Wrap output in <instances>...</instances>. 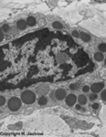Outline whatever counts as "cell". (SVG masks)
Here are the masks:
<instances>
[{"instance_id":"484cf974","label":"cell","mask_w":106,"mask_h":137,"mask_svg":"<svg viewBox=\"0 0 106 137\" xmlns=\"http://www.w3.org/2000/svg\"><path fill=\"white\" fill-rule=\"evenodd\" d=\"M104 63H105V66H106V58H105V61H104Z\"/></svg>"},{"instance_id":"e0dca14e","label":"cell","mask_w":106,"mask_h":137,"mask_svg":"<svg viewBox=\"0 0 106 137\" xmlns=\"http://www.w3.org/2000/svg\"><path fill=\"white\" fill-rule=\"evenodd\" d=\"M101 98L103 101H106V90H102V93H101Z\"/></svg>"},{"instance_id":"7a4b0ae2","label":"cell","mask_w":106,"mask_h":137,"mask_svg":"<svg viewBox=\"0 0 106 137\" xmlns=\"http://www.w3.org/2000/svg\"><path fill=\"white\" fill-rule=\"evenodd\" d=\"M7 106L8 109L12 112H16L21 107V100L18 97H12L10 98L7 102Z\"/></svg>"},{"instance_id":"2e32d148","label":"cell","mask_w":106,"mask_h":137,"mask_svg":"<svg viewBox=\"0 0 106 137\" xmlns=\"http://www.w3.org/2000/svg\"><path fill=\"white\" fill-rule=\"evenodd\" d=\"M97 98H98L97 93H92V94H91L90 96H89V99H90V101H95Z\"/></svg>"},{"instance_id":"44dd1931","label":"cell","mask_w":106,"mask_h":137,"mask_svg":"<svg viewBox=\"0 0 106 137\" xmlns=\"http://www.w3.org/2000/svg\"><path fill=\"white\" fill-rule=\"evenodd\" d=\"M90 90H91V88L89 87V86H83V88H82V90L84 92H88Z\"/></svg>"},{"instance_id":"d6986e66","label":"cell","mask_w":106,"mask_h":137,"mask_svg":"<svg viewBox=\"0 0 106 137\" xmlns=\"http://www.w3.org/2000/svg\"><path fill=\"white\" fill-rule=\"evenodd\" d=\"M2 30L4 32H7L9 30V26L7 25V24H5V25L2 26Z\"/></svg>"},{"instance_id":"7402d4cb","label":"cell","mask_w":106,"mask_h":137,"mask_svg":"<svg viewBox=\"0 0 106 137\" xmlns=\"http://www.w3.org/2000/svg\"><path fill=\"white\" fill-rule=\"evenodd\" d=\"M91 107H92L94 110H97V109L100 108V104L99 103H94V104H92V105H91Z\"/></svg>"},{"instance_id":"ac0fdd59","label":"cell","mask_w":106,"mask_h":137,"mask_svg":"<svg viewBox=\"0 0 106 137\" xmlns=\"http://www.w3.org/2000/svg\"><path fill=\"white\" fill-rule=\"evenodd\" d=\"M6 102V98L4 96H0V106H3Z\"/></svg>"},{"instance_id":"8fae6325","label":"cell","mask_w":106,"mask_h":137,"mask_svg":"<svg viewBox=\"0 0 106 137\" xmlns=\"http://www.w3.org/2000/svg\"><path fill=\"white\" fill-rule=\"evenodd\" d=\"M103 58H104V57H103V54H102V52H96L94 54V59L96 61H102L103 60Z\"/></svg>"},{"instance_id":"4fadbf2b","label":"cell","mask_w":106,"mask_h":137,"mask_svg":"<svg viewBox=\"0 0 106 137\" xmlns=\"http://www.w3.org/2000/svg\"><path fill=\"white\" fill-rule=\"evenodd\" d=\"M52 27H54V28H56V29H61V28H63V26H62L61 23L58 22V21H55V22L52 23Z\"/></svg>"},{"instance_id":"6da1fadb","label":"cell","mask_w":106,"mask_h":137,"mask_svg":"<svg viewBox=\"0 0 106 137\" xmlns=\"http://www.w3.org/2000/svg\"><path fill=\"white\" fill-rule=\"evenodd\" d=\"M21 101L26 104H32L36 101V94L32 90H25L21 94Z\"/></svg>"},{"instance_id":"5b68a950","label":"cell","mask_w":106,"mask_h":137,"mask_svg":"<svg viewBox=\"0 0 106 137\" xmlns=\"http://www.w3.org/2000/svg\"><path fill=\"white\" fill-rule=\"evenodd\" d=\"M55 96L56 99L59 100V101H61V100L65 99L66 98V90L64 89H59V90H56L55 92Z\"/></svg>"},{"instance_id":"9c48e42d","label":"cell","mask_w":106,"mask_h":137,"mask_svg":"<svg viewBox=\"0 0 106 137\" xmlns=\"http://www.w3.org/2000/svg\"><path fill=\"white\" fill-rule=\"evenodd\" d=\"M78 101H79V103L81 105H85L87 103L88 100H87V97L85 95H80L79 98H78Z\"/></svg>"},{"instance_id":"ffe728a7","label":"cell","mask_w":106,"mask_h":137,"mask_svg":"<svg viewBox=\"0 0 106 137\" xmlns=\"http://www.w3.org/2000/svg\"><path fill=\"white\" fill-rule=\"evenodd\" d=\"M72 36L74 37V38H79V37H80L79 31H77V30H74V31H72Z\"/></svg>"},{"instance_id":"3957f363","label":"cell","mask_w":106,"mask_h":137,"mask_svg":"<svg viewBox=\"0 0 106 137\" xmlns=\"http://www.w3.org/2000/svg\"><path fill=\"white\" fill-rule=\"evenodd\" d=\"M36 92H37L38 94L43 96V95L47 94V93L49 92V85L42 84V85H39L37 89H36Z\"/></svg>"},{"instance_id":"7c38bea8","label":"cell","mask_w":106,"mask_h":137,"mask_svg":"<svg viewBox=\"0 0 106 137\" xmlns=\"http://www.w3.org/2000/svg\"><path fill=\"white\" fill-rule=\"evenodd\" d=\"M47 102H48V99H47V97H45L44 95L39 97V99H38V104H39V105H41V106L46 105Z\"/></svg>"},{"instance_id":"cb8c5ba5","label":"cell","mask_w":106,"mask_h":137,"mask_svg":"<svg viewBox=\"0 0 106 137\" xmlns=\"http://www.w3.org/2000/svg\"><path fill=\"white\" fill-rule=\"evenodd\" d=\"M54 95H55V92H51V94H50V97H51V99H52V100H55L56 96H54Z\"/></svg>"},{"instance_id":"30bf717a","label":"cell","mask_w":106,"mask_h":137,"mask_svg":"<svg viewBox=\"0 0 106 137\" xmlns=\"http://www.w3.org/2000/svg\"><path fill=\"white\" fill-rule=\"evenodd\" d=\"M26 24L29 27H34L36 25V18L33 17H29L26 18Z\"/></svg>"},{"instance_id":"9a60e30c","label":"cell","mask_w":106,"mask_h":137,"mask_svg":"<svg viewBox=\"0 0 106 137\" xmlns=\"http://www.w3.org/2000/svg\"><path fill=\"white\" fill-rule=\"evenodd\" d=\"M79 86H80L79 83H72V84H71V85H70V89H71V90H77L78 88H79Z\"/></svg>"},{"instance_id":"d4e9b609","label":"cell","mask_w":106,"mask_h":137,"mask_svg":"<svg viewBox=\"0 0 106 137\" xmlns=\"http://www.w3.org/2000/svg\"><path fill=\"white\" fill-rule=\"evenodd\" d=\"M76 109H77V110H81V109H82V107H81V105H80V104H77V105H76Z\"/></svg>"},{"instance_id":"277c9868","label":"cell","mask_w":106,"mask_h":137,"mask_svg":"<svg viewBox=\"0 0 106 137\" xmlns=\"http://www.w3.org/2000/svg\"><path fill=\"white\" fill-rule=\"evenodd\" d=\"M103 88H104V83L101 81V82L93 83L91 87V90L93 93H98V92H100L101 90H102Z\"/></svg>"},{"instance_id":"ba28073f","label":"cell","mask_w":106,"mask_h":137,"mask_svg":"<svg viewBox=\"0 0 106 137\" xmlns=\"http://www.w3.org/2000/svg\"><path fill=\"white\" fill-rule=\"evenodd\" d=\"M80 37L82 38V40L84 41V42H89V41L91 40V36L89 34L85 33V32H82V33L80 34Z\"/></svg>"},{"instance_id":"603a6c76","label":"cell","mask_w":106,"mask_h":137,"mask_svg":"<svg viewBox=\"0 0 106 137\" xmlns=\"http://www.w3.org/2000/svg\"><path fill=\"white\" fill-rule=\"evenodd\" d=\"M3 37H4V31L1 29V31H0V40H3Z\"/></svg>"},{"instance_id":"8992f818","label":"cell","mask_w":106,"mask_h":137,"mask_svg":"<svg viewBox=\"0 0 106 137\" xmlns=\"http://www.w3.org/2000/svg\"><path fill=\"white\" fill-rule=\"evenodd\" d=\"M66 99V103L69 106H73L75 104L76 101H77V97L74 94H69L68 96L65 98Z\"/></svg>"},{"instance_id":"5bb4252c","label":"cell","mask_w":106,"mask_h":137,"mask_svg":"<svg viewBox=\"0 0 106 137\" xmlns=\"http://www.w3.org/2000/svg\"><path fill=\"white\" fill-rule=\"evenodd\" d=\"M98 48H99V50L102 52V53L106 52V43H101V44L98 46Z\"/></svg>"},{"instance_id":"52a82bcc","label":"cell","mask_w":106,"mask_h":137,"mask_svg":"<svg viewBox=\"0 0 106 137\" xmlns=\"http://www.w3.org/2000/svg\"><path fill=\"white\" fill-rule=\"evenodd\" d=\"M26 26H28V24H26V21L23 20V19H20V20H18V22H17V27H18L19 30H24V29H26Z\"/></svg>"}]
</instances>
